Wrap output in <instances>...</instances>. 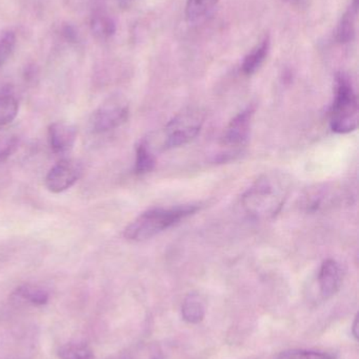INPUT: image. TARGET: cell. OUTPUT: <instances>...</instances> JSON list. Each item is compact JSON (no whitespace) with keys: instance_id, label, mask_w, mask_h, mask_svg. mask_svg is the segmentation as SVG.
I'll list each match as a JSON object with an SVG mask.
<instances>
[{"instance_id":"obj_2","label":"cell","mask_w":359,"mask_h":359,"mask_svg":"<svg viewBox=\"0 0 359 359\" xmlns=\"http://www.w3.org/2000/svg\"><path fill=\"white\" fill-rule=\"evenodd\" d=\"M200 209L198 204L158 207L145 211L124 229V238L132 242H143L169 229Z\"/></svg>"},{"instance_id":"obj_16","label":"cell","mask_w":359,"mask_h":359,"mask_svg":"<svg viewBox=\"0 0 359 359\" xmlns=\"http://www.w3.org/2000/svg\"><path fill=\"white\" fill-rule=\"evenodd\" d=\"M118 359H162V352L156 344H139L122 353Z\"/></svg>"},{"instance_id":"obj_12","label":"cell","mask_w":359,"mask_h":359,"mask_svg":"<svg viewBox=\"0 0 359 359\" xmlns=\"http://www.w3.org/2000/svg\"><path fill=\"white\" fill-rule=\"evenodd\" d=\"M181 316H183V320L188 324L197 325L204 320L206 309H204V302L202 301L200 295L196 293H190L183 299V306H181Z\"/></svg>"},{"instance_id":"obj_23","label":"cell","mask_w":359,"mask_h":359,"mask_svg":"<svg viewBox=\"0 0 359 359\" xmlns=\"http://www.w3.org/2000/svg\"><path fill=\"white\" fill-rule=\"evenodd\" d=\"M352 334H353L354 339L358 341V316H355V320H354L353 325H352Z\"/></svg>"},{"instance_id":"obj_17","label":"cell","mask_w":359,"mask_h":359,"mask_svg":"<svg viewBox=\"0 0 359 359\" xmlns=\"http://www.w3.org/2000/svg\"><path fill=\"white\" fill-rule=\"evenodd\" d=\"M60 359H95L92 349L84 343H67L59 348Z\"/></svg>"},{"instance_id":"obj_24","label":"cell","mask_w":359,"mask_h":359,"mask_svg":"<svg viewBox=\"0 0 359 359\" xmlns=\"http://www.w3.org/2000/svg\"><path fill=\"white\" fill-rule=\"evenodd\" d=\"M284 1H287V2H294V1H297V0H284Z\"/></svg>"},{"instance_id":"obj_1","label":"cell","mask_w":359,"mask_h":359,"mask_svg":"<svg viewBox=\"0 0 359 359\" xmlns=\"http://www.w3.org/2000/svg\"><path fill=\"white\" fill-rule=\"evenodd\" d=\"M289 194V181L278 172L257 179L242 198L244 210L256 217L268 219L280 212Z\"/></svg>"},{"instance_id":"obj_4","label":"cell","mask_w":359,"mask_h":359,"mask_svg":"<svg viewBox=\"0 0 359 359\" xmlns=\"http://www.w3.org/2000/svg\"><path fill=\"white\" fill-rule=\"evenodd\" d=\"M202 126V114L192 109L181 113L164 128V149H174L191 142L200 134Z\"/></svg>"},{"instance_id":"obj_15","label":"cell","mask_w":359,"mask_h":359,"mask_svg":"<svg viewBox=\"0 0 359 359\" xmlns=\"http://www.w3.org/2000/svg\"><path fill=\"white\" fill-rule=\"evenodd\" d=\"M91 31L98 39H109L116 32V23L114 19L105 13H97L91 19Z\"/></svg>"},{"instance_id":"obj_21","label":"cell","mask_w":359,"mask_h":359,"mask_svg":"<svg viewBox=\"0 0 359 359\" xmlns=\"http://www.w3.org/2000/svg\"><path fill=\"white\" fill-rule=\"evenodd\" d=\"M274 359H334L324 352L312 350H288L280 352Z\"/></svg>"},{"instance_id":"obj_18","label":"cell","mask_w":359,"mask_h":359,"mask_svg":"<svg viewBox=\"0 0 359 359\" xmlns=\"http://www.w3.org/2000/svg\"><path fill=\"white\" fill-rule=\"evenodd\" d=\"M155 168V158L150 151L147 143L143 142L136 149V161L135 172L138 175H145L152 172Z\"/></svg>"},{"instance_id":"obj_14","label":"cell","mask_w":359,"mask_h":359,"mask_svg":"<svg viewBox=\"0 0 359 359\" xmlns=\"http://www.w3.org/2000/svg\"><path fill=\"white\" fill-rule=\"evenodd\" d=\"M219 0H187L185 19L189 23H196L207 16L215 8Z\"/></svg>"},{"instance_id":"obj_7","label":"cell","mask_w":359,"mask_h":359,"mask_svg":"<svg viewBox=\"0 0 359 359\" xmlns=\"http://www.w3.org/2000/svg\"><path fill=\"white\" fill-rule=\"evenodd\" d=\"M344 271L341 264L333 259H328L320 266L318 272V286L322 299L334 297L343 284Z\"/></svg>"},{"instance_id":"obj_20","label":"cell","mask_w":359,"mask_h":359,"mask_svg":"<svg viewBox=\"0 0 359 359\" xmlns=\"http://www.w3.org/2000/svg\"><path fill=\"white\" fill-rule=\"evenodd\" d=\"M16 46V36L14 32L4 31L0 33V67L10 58Z\"/></svg>"},{"instance_id":"obj_10","label":"cell","mask_w":359,"mask_h":359,"mask_svg":"<svg viewBox=\"0 0 359 359\" xmlns=\"http://www.w3.org/2000/svg\"><path fill=\"white\" fill-rule=\"evenodd\" d=\"M358 14V0H352L351 4L341 17L335 29V39L339 43H349L355 37Z\"/></svg>"},{"instance_id":"obj_8","label":"cell","mask_w":359,"mask_h":359,"mask_svg":"<svg viewBox=\"0 0 359 359\" xmlns=\"http://www.w3.org/2000/svg\"><path fill=\"white\" fill-rule=\"evenodd\" d=\"M253 115L254 109L252 107H247L240 111L228 126L223 137V144L232 147L244 145L248 141L250 135Z\"/></svg>"},{"instance_id":"obj_5","label":"cell","mask_w":359,"mask_h":359,"mask_svg":"<svg viewBox=\"0 0 359 359\" xmlns=\"http://www.w3.org/2000/svg\"><path fill=\"white\" fill-rule=\"evenodd\" d=\"M129 118L128 105L122 101L112 100L99 107L91 119V128L95 134H103L115 130Z\"/></svg>"},{"instance_id":"obj_11","label":"cell","mask_w":359,"mask_h":359,"mask_svg":"<svg viewBox=\"0 0 359 359\" xmlns=\"http://www.w3.org/2000/svg\"><path fill=\"white\" fill-rule=\"evenodd\" d=\"M270 46H271L270 37L269 36H266V37L261 40V43L257 44V46L244 57L242 69V72H244L246 75H253V74L256 73V72L261 69V65H263L266 58L268 57V54H269Z\"/></svg>"},{"instance_id":"obj_13","label":"cell","mask_w":359,"mask_h":359,"mask_svg":"<svg viewBox=\"0 0 359 359\" xmlns=\"http://www.w3.org/2000/svg\"><path fill=\"white\" fill-rule=\"evenodd\" d=\"M14 299L33 306H44L48 304L50 295L46 289L36 285L25 284L18 287L13 293Z\"/></svg>"},{"instance_id":"obj_19","label":"cell","mask_w":359,"mask_h":359,"mask_svg":"<svg viewBox=\"0 0 359 359\" xmlns=\"http://www.w3.org/2000/svg\"><path fill=\"white\" fill-rule=\"evenodd\" d=\"M18 114V102L10 94L0 95V126L10 124Z\"/></svg>"},{"instance_id":"obj_22","label":"cell","mask_w":359,"mask_h":359,"mask_svg":"<svg viewBox=\"0 0 359 359\" xmlns=\"http://www.w3.org/2000/svg\"><path fill=\"white\" fill-rule=\"evenodd\" d=\"M19 139L17 136L4 137L0 139V161H6L18 149Z\"/></svg>"},{"instance_id":"obj_9","label":"cell","mask_w":359,"mask_h":359,"mask_svg":"<svg viewBox=\"0 0 359 359\" xmlns=\"http://www.w3.org/2000/svg\"><path fill=\"white\" fill-rule=\"evenodd\" d=\"M76 138L77 130L71 124L55 122L48 128V142L55 154H65L71 151Z\"/></svg>"},{"instance_id":"obj_6","label":"cell","mask_w":359,"mask_h":359,"mask_svg":"<svg viewBox=\"0 0 359 359\" xmlns=\"http://www.w3.org/2000/svg\"><path fill=\"white\" fill-rule=\"evenodd\" d=\"M82 175V166L74 160H61L46 177V186L51 192L60 194L71 188Z\"/></svg>"},{"instance_id":"obj_3","label":"cell","mask_w":359,"mask_h":359,"mask_svg":"<svg viewBox=\"0 0 359 359\" xmlns=\"http://www.w3.org/2000/svg\"><path fill=\"white\" fill-rule=\"evenodd\" d=\"M330 124L333 132L348 134L358 126V97L349 77L337 74L335 79V97L330 114Z\"/></svg>"}]
</instances>
